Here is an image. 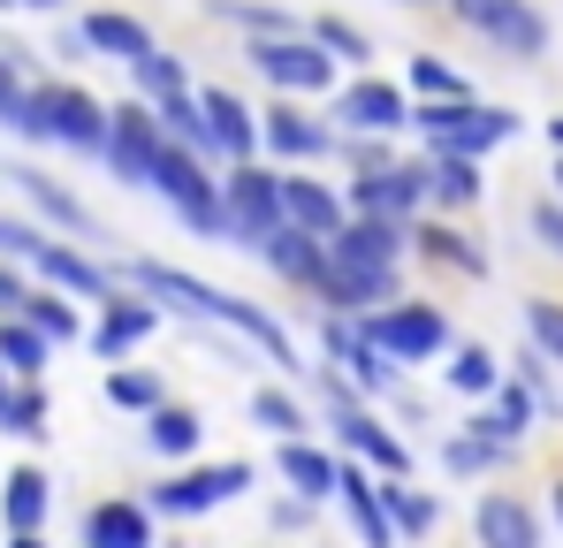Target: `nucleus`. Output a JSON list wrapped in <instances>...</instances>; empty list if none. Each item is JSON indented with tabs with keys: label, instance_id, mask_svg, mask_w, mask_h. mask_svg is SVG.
Segmentation results:
<instances>
[{
	"label": "nucleus",
	"instance_id": "nucleus-30",
	"mask_svg": "<svg viewBox=\"0 0 563 548\" xmlns=\"http://www.w3.org/2000/svg\"><path fill=\"white\" fill-rule=\"evenodd\" d=\"M510 464H518V442H495V435H465V427H457V435L442 442V472H450V480H487V487H495V472H510Z\"/></svg>",
	"mask_w": 563,
	"mask_h": 548
},
{
	"label": "nucleus",
	"instance_id": "nucleus-8",
	"mask_svg": "<svg viewBox=\"0 0 563 548\" xmlns=\"http://www.w3.org/2000/svg\"><path fill=\"white\" fill-rule=\"evenodd\" d=\"M442 15H450L457 31H472V39H487L495 54H510V62L549 54V15H541L533 0H450Z\"/></svg>",
	"mask_w": 563,
	"mask_h": 548
},
{
	"label": "nucleus",
	"instance_id": "nucleus-34",
	"mask_svg": "<svg viewBox=\"0 0 563 548\" xmlns=\"http://www.w3.org/2000/svg\"><path fill=\"white\" fill-rule=\"evenodd\" d=\"M99 388H107V404H114V412H137V419H153L161 404H176V396H168V381H161L153 365H107V381H99Z\"/></svg>",
	"mask_w": 563,
	"mask_h": 548
},
{
	"label": "nucleus",
	"instance_id": "nucleus-6",
	"mask_svg": "<svg viewBox=\"0 0 563 548\" xmlns=\"http://www.w3.org/2000/svg\"><path fill=\"white\" fill-rule=\"evenodd\" d=\"M153 190L176 206V221H184L190 237H206V244H229V206H221V176L198 161V153H184V145H168L161 153V176H153Z\"/></svg>",
	"mask_w": 563,
	"mask_h": 548
},
{
	"label": "nucleus",
	"instance_id": "nucleus-35",
	"mask_svg": "<svg viewBox=\"0 0 563 548\" xmlns=\"http://www.w3.org/2000/svg\"><path fill=\"white\" fill-rule=\"evenodd\" d=\"M161 130H168V145H184V153H198L206 168L221 161V138H213V122H206L198 91H184V99H168V107H161ZM221 168H229V161H221Z\"/></svg>",
	"mask_w": 563,
	"mask_h": 548
},
{
	"label": "nucleus",
	"instance_id": "nucleus-28",
	"mask_svg": "<svg viewBox=\"0 0 563 548\" xmlns=\"http://www.w3.org/2000/svg\"><path fill=\"white\" fill-rule=\"evenodd\" d=\"M380 503H388V518H396V534H404V548L411 541H434V526H442V495L434 487H419V480H380Z\"/></svg>",
	"mask_w": 563,
	"mask_h": 548
},
{
	"label": "nucleus",
	"instance_id": "nucleus-31",
	"mask_svg": "<svg viewBox=\"0 0 563 548\" xmlns=\"http://www.w3.org/2000/svg\"><path fill=\"white\" fill-rule=\"evenodd\" d=\"M77 31H85V46L107 54V62H145V54H153V31H145L137 15H122V8H92Z\"/></svg>",
	"mask_w": 563,
	"mask_h": 548
},
{
	"label": "nucleus",
	"instance_id": "nucleus-33",
	"mask_svg": "<svg viewBox=\"0 0 563 548\" xmlns=\"http://www.w3.org/2000/svg\"><path fill=\"white\" fill-rule=\"evenodd\" d=\"M427 198H434V213H465V206H479V161L427 153Z\"/></svg>",
	"mask_w": 563,
	"mask_h": 548
},
{
	"label": "nucleus",
	"instance_id": "nucleus-42",
	"mask_svg": "<svg viewBox=\"0 0 563 548\" xmlns=\"http://www.w3.org/2000/svg\"><path fill=\"white\" fill-rule=\"evenodd\" d=\"M213 15H229V23H244L252 39H297V31H305L297 15H282V8H252V0H213Z\"/></svg>",
	"mask_w": 563,
	"mask_h": 548
},
{
	"label": "nucleus",
	"instance_id": "nucleus-10",
	"mask_svg": "<svg viewBox=\"0 0 563 548\" xmlns=\"http://www.w3.org/2000/svg\"><path fill=\"white\" fill-rule=\"evenodd\" d=\"M472 548H549V511L518 487L472 495Z\"/></svg>",
	"mask_w": 563,
	"mask_h": 548
},
{
	"label": "nucleus",
	"instance_id": "nucleus-53",
	"mask_svg": "<svg viewBox=\"0 0 563 548\" xmlns=\"http://www.w3.org/2000/svg\"><path fill=\"white\" fill-rule=\"evenodd\" d=\"M8 548H46V534H8Z\"/></svg>",
	"mask_w": 563,
	"mask_h": 548
},
{
	"label": "nucleus",
	"instance_id": "nucleus-32",
	"mask_svg": "<svg viewBox=\"0 0 563 548\" xmlns=\"http://www.w3.org/2000/svg\"><path fill=\"white\" fill-rule=\"evenodd\" d=\"M503 381H510V365L495 359L487 343H457V351H450V365H442V388H457V396H472V404H487Z\"/></svg>",
	"mask_w": 563,
	"mask_h": 548
},
{
	"label": "nucleus",
	"instance_id": "nucleus-9",
	"mask_svg": "<svg viewBox=\"0 0 563 548\" xmlns=\"http://www.w3.org/2000/svg\"><path fill=\"white\" fill-rule=\"evenodd\" d=\"M328 122L343 138H396V130H411V91L366 69V77H351V85L328 99Z\"/></svg>",
	"mask_w": 563,
	"mask_h": 548
},
{
	"label": "nucleus",
	"instance_id": "nucleus-29",
	"mask_svg": "<svg viewBox=\"0 0 563 548\" xmlns=\"http://www.w3.org/2000/svg\"><path fill=\"white\" fill-rule=\"evenodd\" d=\"M244 419H252V427H267L275 442H305V435H312L305 396H297V388H282V381H260V388L244 396Z\"/></svg>",
	"mask_w": 563,
	"mask_h": 548
},
{
	"label": "nucleus",
	"instance_id": "nucleus-13",
	"mask_svg": "<svg viewBox=\"0 0 563 548\" xmlns=\"http://www.w3.org/2000/svg\"><path fill=\"white\" fill-rule=\"evenodd\" d=\"M260 145L275 153L282 168H312V161H328V153L343 145V130H335V122H320L305 99H275V107L260 114Z\"/></svg>",
	"mask_w": 563,
	"mask_h": 548
},
{
	"label": "nucleus",
	"instance_id": "nucleus-46",
	"mask_svg": "<svg viewBox=\"0 0 563 548\" xmlns=\"http://www.w3.org/2000/svg\"><path fill=\"white\" fill-rule=\"evenodd\" d=\"M38 244H46V229H31V221H15V213H0V260H15V267H31V260H38Z\"/></svg>",
	"mask_w": 563,
	"mask_h": 548
},
{
	"label": "nucleus",
	"instance_id": "nucleus-38",
	"mask_svg": "<svg viewBox=\"0 0 563 548\" xmlns=\"http://www.w3.org/2000/svg\"><path fill=\"white\" fill-rule=\"evenodd\" d=\"M46 419H54L46 381H15L8 404H0V435H15V442H46Z\"/></svg>",
	"mask_w": 563,
	"mask_h": 548
},
{
	"label": "nucleus",
	"instance_id": "nucleus-49",
	"mask_svg": "<svg viewBox=\"0 0 563 548\" xmlns=\"http://www.w3.org/2000/svg\"><path fill=\"white\" fill-rule=\"evenodd\" d=\"M312 511H320V503H305V495H282L275 511H267V526H275V534H305V526H312Z\"/></svg>",
	"mask_w": 563,
	"mask_h": 548
},
{
	"label": "nucleus",
	"instance_id": "nucleus-3",
	"mask_svg": "<svg viewBox=\"0 0 563 548\" xmlns=\"http://www.w3.org/2000/svg\"><path fill=\"white\" fill-rule=\"evenodd\" d=\"M252 487H260V464L252 457H221V464H176L168 480L145 487V503H153V518H213L221 503H236Z\"/></svg>",
	"mask_w": 563,
	"mask_h": 548
},
{
	"label": "nucleus",
	"instance_id": "nucleus-58",
	"mask_svg": "<svg viewBox=\"0 0 563 548\" xmlns=\"http://www.w3.org/2000/svg\"><path fill=\"white\" fill-rule=\"evenodd\" d=\"M0 8H15V0H0Z\"/></svg>",
	"mask_w": 563,
	"mask_h": 548
},
{
	"label": "nucleus",
	"instance_id": "nucleus-55",
	"mask_svg": "<svg viewBox=\"0 0 563 548\" xmlns=\"http://www.w3.org/2000/svg\"><path fill=\"white\" fill-rule=\"evenodd\" d=\"M396 8H450V0H396Z\"/></svg>",
	"mask_w": 563,
	"mask_h": 548
},
{
	"label": "nucleus",
	"instance_id": "nucleus-21",
	"mask_svg": "<svg viewBox=\"0 0 563 548\" xmlns=\"http://www.w3.org/2000/svg\"><path fill=\"white\" fill-rule=\"evenodd\" d=\"M343 267H404V252H411V229L404 221H380V213H351V229L328 244Z\"/></svg>",
	"mask_w": 563,
	"mask_h": 548
},
{
	"label": "nucleus",
	"instance_id": "nucleus-27",
	"mask_svg": "<svg viewBox=\"0 0 563 548\" xmlns=\"http://www.w3.org/2000/svg\"><path fill=\"white\" fill-rule=\"evenodd\" d=\"M8 183H15V190H23V198H31L46 221H54V229H69V237H99L92 206H85L77 190H62L54 176H38V168H8Z\"/></svg>",
	"mask_w": 563,
	"mask_h": 548
},
{
	"label": "nucleus",
	"instance_id": "nucleus-19",
	"mask_svg": "<svg viewBox=\"0 0 563 548\" xmlns=\"http://www.w3.org/2000/svg\"><path fill=\"white\" fill-rule=\"evenodd\" d=\"M275 472L289 495H305V503H328L335 487H343V450H328V442H275Z\"/></svg>",
	"mask_w": 563,
	"mask_h": 548
},
{
	"label": "nucleus",
	"instance_id": "nucleus-43",
	"mask_svg": "<svg viewBox=\"0 0 563 548\" xmlns=\"http://www.w3.org/2000/svg\"><path fill=\"white\" fill-rule=\"evenodd\" d=\"M305 31H312V39H320V46H328L335 62H358V69L374 62V46H366V31H358V23H343V15H312Z\"/></svg>",
	"mask_w": 563,
	"mask_h": 548
},
{
	"label": "nucleus",
	"instance_id": "nucleus-22",
	"mask_svg": "<svg viewBox=\"0 0 563 548\" xmlns=\"http://www.w3.org/2000/svg\"><path fill=\"white\" fill-rule=\"evenodd\" d=\"M411 252H419L427 267H450L457 282H487V267H495V260L479 252V237H465V229H457V221H442V213L411 229Z\"/></svg>",
	"mask_w": 563,
	"mask_h": 548
},
{
	"label": "nucleus",
	"instance_id": "nucleus-50",
	"mask_svg": "<svg viewBox=\"0 0 563 548\" xmlns=\"http://www.w3.org/2000/svg\"><path fill=\"white\" fill-rule=\"evenodd\" d=\"M380 412H396V419H427V404H419V388H396Z\"/></svg>",
	"mask_w": 563,
	"mask_h": 548
},
{
	"label": "nucleus",
	"instance_id": "nucleus-4",
	"mask_svg": "<svg viewBox=\"0 0 563 548\" xmlns=\"http://www.w3.org/2000/svg\"><path fill=\"white\" fill-rule=\"evenodd\" d=\"M252 69H260V85L275 91V99H335V77H343V62L312 39V31H297V39H252Z\"/></svg>",
	"mask_w": 563,
	"mask_h": 548
},
{
	"label": "nucleus",
	"instance_id": "nucleus-11",
	"mask_svg": "<svg viewBox=\"0 0 563 548\" xmlns=\"http://www.w3.org/2000/svg\"><path fill=\"white\" fill-rule=\"evenodd\" d=\"M328 435L351 464H366L380 480H411V442L380 419V404H358V412H328Z\"/></svg>",
	"mask_w": 563,
	"mask_h": 548
},
{
	"label": "nucleus",
	"instance_id": "nucleus-23",
	"mask_svg": "<svg viewBox=\"0 0 563 548\" xmlns=\"http://www.w3.org/2000/svg\"><path fill=\"white\" fill-rule=\"evenodd\" d=\"M335 503L351 511V526H358V541H366V548H404V534H396V518H388V503H380V487H374L366 464L343 457V487H335Z\"/></svg>",
	"mask_w": 563,
	"mask_h": 548
},
{
	"label": "nucleus",
	"instance_id": "nucleus-18",
	"mask_svg": "<svg viewBox=\"0 0 563 548\" xmlns=\"http://www.w3.org/2000/svg\"><path fill=\"white\" fill-rule=\"evenodd\" d=\"M77 548H161V534H153V503H145V495H99L92 511H85Z\"/></svg>",
	"mask_w": 563,
	"mask_h": 548
},
{
	"label": "nucleus",
	"instance_id": "nucleus-2",
	"mask_svg": "<svg viewBox=\"0 0 563 548\" xmlns=\"http://www.w3.org/2000/svg\"><path fill=\"white\" fill-rule=\"evenodd\" d=\"M411 130L427 138V153L479 161V153H495V145L518 138V114L510 107H479V99H419L411 107Z\"/></svg>",
	"mask_w": 563,
	"mask_h": 548
},
{
	"label": "nucleus",
	"instance_id": "nucleus-57",
	"mask_svg": "<svg viewBox=\"0 0 563 548\" xmlns=\"http://www.w3.org/2000/svg\"><path fill=\"white\" fill-rule=\"evenodd\" d=\"M8 388H15V381H8V365H0V404H8Z\"/></svg>",
	"mask_w": 563,
	"mask_h": 548
},
{
	"label": "nucleus",
	"instance_id": "nucleus-12",
	"mask_svg": "<svg viewBox=\"0 0 563 548\" xmlns=\"http://www.w3.org/2000/svg\"><path fill=\"white\" fill-rule=\"evenodd\" d=\"M161 153H168L161 107L122 99V107H114V138H107V168L130 183V190H153V176H161Z\"/></svg>",
	"mask_w": 563,
	"mask_h": 548
},
{
	"label": "nucleus",
	"instance_id": "nucleus-56",
	"mask_svg": "<svg viewBox=\"0 0 563 548\" xmlns=\"http://www.w3.org/2000/svg\"><path fill=\"white\" fill-rule=\"evenodd\" d=\"M549 183H556V198H563V153H556V168H549Z\"/></svg>",
	"mask_w": 563,
	"mask_h": 548
},
{
	"label": "nucleus",
	"instance_id": "nucleus-26",
	"mask_svg": "<svg viewBox=\"0 0 563 548\" xmlns=\"http://www.w3.org/2000/svg\"><path fill=\"white\" fill-rule=\"evenodd\" d=\"M145 450L168 457V464H198V450H206V412L198 404H161L145 419Z\"/></svg>",
	"mask_w": 563,
	"mask_h": 548
},
{
	"label": "nucleus",
	"instance_id": "nucleus-52",
	"mask_svg": "<svg viewBox=\"0 0 563 548\" xmlns=\"http://www.w3.org/2000/svg\"><path fill=\"white\" fill-rule=\"evenodd\" d=\"M549 153H563V114H549Z\"/></svg>",
	"mask_w": 563,
	"mask_h": 548
},
{
	"label": "nucleus",
	"instance_id": "nucleus-7",
	"mask_svg": "<svg viewBox=\"0 0 563 548\" xmlns=\"http://www.w3.org/2000/svg\"><path fill=\"white\" fill-rule=\"evenodd\" d=\"M221 206H229V244L236 252H260L282 221V168L267 161H244V168H221Z\"/></svg>",
	"mask_w": 563,
	"mask_h": 548
},
{
	"label": "nucleus",
	"instance_id": "nucleus-41",
	"mask_svg": "<svg viewBox=\"0 0 563 548\" xmlns=\"http://www.w3.org/2000/svg\"><path fill=\"white\" fill-rule=\"evenodd\" d=\"M518 320H526V343H533L549 365H563V297H526Z\"/></svg>",
	"mask_w": 563,
	"mask_h": 548
},
{
	"label": "nucleus",
	"instance_id": "nucleus-24",
	"mask_svg": "<svg viewBox=\"0 0 563 548\" xmlns=\"http://www.w3.org/2000/svg\"><path fill=\"white\" fill-rule=\"evenodd\" d=\"M260 260H267V274H275V282H289V289H305V297H312V282H320V274H328V244H320V237H305V229H289V221H282L275 237H267V244H260Z\"/></svg>",
	"mask_w": 563,
	"mask_h": 548
},
{
	"label": "nucleus",
	"instance_id": "nucleus-1",
	"mask_svg": "<svg viewBox=\"0 0 563 548\" xmlns=\"http://www.w3.org/2000/svg\"><path fill=\"white\" fill-rule=\"evenodd\" d=\"M15 138H54L69 153H99L107 161V138H114V107H99L85 85H38L23 99V130Z\"/></svg>",
	"mask_w": 563,
	"mask_h": 548
},
{
	"label": "nucleus",
	"instance_id": "nucleus-5",
	"mask_svg": "<svg viewBox=\"0 0 563 548\" xmlns=\"http://www.w3.org/2000/svg\"><path fill=\"white\" fill-rule=\"evenodd\" d=\"M358 336H366L374 351H388L396 365H427V359H450V351H457L450 313L427 305V297H404V305H388V313H366Z\"/></svg>",
	"mask_w": 563,
	"mask_h": 548
},
{
	"label": "nucleus",
	"instance_id": "nucleus-51",
	"mask_svg": "<svg viewBox=\"0 0 563 548\" xmlns=\"http://www.w3.org/2000/svg\"><path fill=\"white\" fill-rule=\"evenodd\" d=\"M541 511L556 518V534H563V472H549V495H541Z\"/></svg>",
	"mask_w": 563,
	"mask_h": 548
},
{
	"label": "nucleus",
	"instance_id": "nucleus-15",
	"mask_svg": "<svg viewBox=\"0 0 563 548\" xmlns=\"http://www.w3.org/2000/svg\"><path fill=\"white\" fill-rule=\"evenodd\" d=\"M31 274H38V289H62V297H77V305H107L122 282H114V267L107 260H92V252H77V244H38V260H31Z\"/></svg>",
	"mask_w": 563,
	"mask_h": 548
},
{
	"label": "nucleus",
	"instance_id": "nucleus-16",
	"mask_svg": "<svg viewBox=\"0 0 563 548\" xmlns=\"http://www.w3.org/2000/svg\"><path fill=\"white\" fill-rule=\"evenodd\" d=\"M282 213H289V229H305L320 244H335L351 229V198L335 183H312L305 168H282Z\"/></svg>",
	"mask_w": 563,
	"mask_h": 548
},
{
	"label": "nucleus",
	"instance_id": "nucleus-47",
	"mask_svg": "<svg viewBox=\"0 0 563 548\" xmlns=\"http://www.w3.org/2000/svg\"><path fill=\"white\" fill-rule=\"evenodd\" d=\"M23 99H31V91L15 85V54H0V122H8V130H23Z\"/></svg>",
	"mask_w": 563,
	"mask_h": 548
},
{
	"label": "nucleus",
	"instance_id": "nucleus-48",
	"mask_svg": "<svg viewBox=\"0 0 563 548\" xmlns=\"http://www.w3.org/2000/svg\"><path fill=\"white\" fill-rule=\"evenodd\" d=\"M31 289H38V282H23V267H15V260H0V320H15Z\"/></svg>",
	"mask_w": 563,
	"mask_h": 548
},
{
	"label": "nucleus",
	"instance_id": "nucleus-37",
	"mask_svg": "<svg viewBox=\"0 0 563 548\" xmlns=\"http://www.w3.org/2000/svg\"><path fill=\"white\" fill-rule=\"evenodd\" d=\"M46 359H54V343L31 320H0V365H8V381H46Z\"/></svg>",
	"mask_w": 563,
	"mask_h": 548
},
{
	"label": "nucleus",
	"instance_id": "nucleus-25",
	"mask_svg": "<svg viewBox=\"0 0 563 548\" xmlns=\"http://www.w3.org/2000/svg\"><path fill=\"white\" fill-rule=\"evenodd\" d=\"M46 511H54L46 464H15L8 487H0V526H8V534H46Z\"/></svg>",
	"mask_w": 563,
	"mask_h": 548
},
{
	"label": "nucleus",
	"instance_id": "nucleus-44",
	"mask_svg": "<svg viewBox=\"0 0 563 548\" xmlns=\"http://www.w3.org/2000/svg\"><path fill=\"white\" fill-rule=\"evenodd\" d=\"M526 237H533V252H549L563 267V198L556 190H541V198L526 206Z\"/></svg>",
	"mask_w": 563,
	"mask_h": 548
},
{
	"label": "nucleus",
	"instance_id": "nucleus-14",
	"mask_svg": "<svg viewBox=\"0 0 563 548\" xmlns=\"http://www.w3.org/2000/svg\"><path fill=\"white\" fill-rule=\"evenodd\" d=\"M351 213H380V221H404V229H419L427 221V161H396V168H380V176H351Z\"/></svg>",
	"mask_w": 563,
	"mask_h": 548
},
{
	"label": "nucleus",
	"instance_id": "nucleus-40",
	"mask_svg": "<svg viewBox=\"0 0 563 548\" xmlns=\"http://www.w3.org/2000/svg\"><path fill=\"white\" fill-rule=\"evenodd\" d=\"M404 91L411 99H472V85L442 62V54H411V69H404Z\"/></svg>",
	"mask_w": 563,
	"mask_h": 548
},
{
	"label": "nucleus",
	"instance_id": "nucleus-39",
	"mask_svg": "<svg viewBox=\"0 0 563 548\" xmlns=\"http://www.w3.org/2000/svg\"><path fill=\"white\" fill-rule=\"evenodd\" d=\"M130 85L145 91V107H168V99H184V91H190V69H184V54L153 46L145 62H130Z\"/></svg>",
	"mask_w": 563,
	"mask_h": 548
},
{
	"label": "nucleus",
	"instance_id": "nucleus-20",
	"mask_svg": "<svg viewBox=\"0 0 563 548\" xmlns=\"http://www.w3.org/2000/svg\"><path fill=\"white\" fill-rule=\"evenodd\" d=\"M198 107H206V122H213V138H221V161H229V168H244V161L267 153V145H260V114H252V99H236L229 85H206V91H198Z\"/></svg>",
	"mask_w": 563,
	"mask_h": 548
},
{
	"label": "nucleus",
	"instance_id": "nucleus-45",
	"mask_svg": "<svg viewBox=\"0 0 563 548\" xmlns=\"http://www.w3.org/2000/svg\"><path fill=\"white\" fill-rule=\"evenodd\" d=\"M510 373H518V381H526V388H533V396H541V412H556V419H563L556 373H549V359H541V351H533V343H526V351H518V359H510Z\"/></svg>",
	"mask_w": 563,
	"mask_h": 548
},
{
	"label": "nucleus",
	"instance_id": "nucleus-36",
	"mask_svg": "<svg viewBox=\"0 0 563 548\" xmlns=\"http://www.w3.org/2000/svg\"><path fill=\"white\" fill-rule=\"evenodd\" d=\"M15 320H31V328H38V336H46V343H54V351H62V343H77V336H85V313H77V297H62V289H31V297H23V313H15Z\"/></svg>",
	"mask_w": 563,
	"mask_h": 548
},
{
	"label": "nucleus",
	"instance_id": "nucleus-17",
	"mask_svg": "<svg viewBox=\"0 0 563 548\" xmlns=\"http://www.w3.org/2000/svg\"><path fill=\"white\" fill-rule=\"evenodd\" d=\"M145 336H161V305H153L145 289H114V297L99 305V328H92L99 365H122Z\"/></svg>",
	"mask_w": 563,
	"mask_h": 548
},
{
	"label": "nucleus",
	"instance_id": "nucleus-54",
	"mask_svg": "<svg viewBox=\"0 0 563 548\" xmlns=\"http://www.w3.org/2000/svg\"><path fill=\"white\" fill-rule=\"evenodd\" d=\"M15 8H69V0H15Z\"/></svg>",
	"mask_w": 563,
	"mask_h": 548
}]
</instances>
